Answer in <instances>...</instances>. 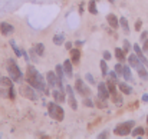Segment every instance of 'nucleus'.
Instances as JSON below:
<instances>
[{
  "label": "nucleus",
  "instance_id": "obj_1",
  "mask_svg": "<svg viewBox=\"0 0 148 139\" xmlns=\"http://www.w3.org/2000/svg\"><path fill=\"white\" fill-rule=\"evenodd\" d=\"M26 80L33 86L36 88L38 91H42V92H46V83L43 80V76L38 72L36 75H32V76H26Z\"/></svg>",
  "mask_w": 148,
  "mask_h": 139
},
{
  "label": "nucleus",
  "instance_id": "obj_2",
  "mask_svg": "<svg viewBox=\"0 0 148 139\" xmlns=\"http://www.w3.org/2000/svg\"><path fill=\"white\" fill-rule=\"evenodd\" d=\"M7 72H9L10 78H12L14 82H20L22 78H23V75H22V72H20V69H19V66H17V63H16L13 59H9V60H7Z\"/></svg>",
  "mask_w": 148,
  "mask_h": 139
},
{
  "label": "nucleus",
  "instance_id": "obj_3",
  "mask_svg": "<svg viewBox=\"0 0 148 139\" xmlns=\"http://www.w3.org/2000/svg\"><path fill=\"white\" fill-rule=\"evenodd\" d=\"M132 126H134V121H128V122H124V123H121V125L115 126L114 132H115V135H119V136H127L128 134H131Z\"/></svg>",
  "mask_w": 148,
  "mask_h": 139
},
{
  "label": "nucleus",
  "instance_id": "obj_4",
  "mask_svg": "<svg viewBox=\"0 0 148 139\" xmlns=\"http://www.w3.org/2000/svg\"><path fill=\"white\" fill-rule=\"evenodd\" d=\"M20 95L23 96V97H27V99H30V100H38V93L36 91L33 89V86L30 85V86H27V85H23V86H20Z\"/></svg>",
  "mask_w": 148,
  "mask_h": 139
},
{
  "label": "nucleus",
  "instance_id": "obj_5",
  "mask_svg": "<svg viewBox=\"0 0 148 139\" xmlns=\"http://www.w3.org/2000/svg\"><path fill=\"white\" fill-rule=\"evenodd\" d=\"M109 96H111V92L108 89V85L105 82H101L98 85V97L102 99V100H106Z\"/></svg>",
  "mask_w": 148,
  "mask_h": 139
},
{
  "label": "nucleus",
  "instance_id": "obj_6",
  "mask_svg": "<svg viewBox=\"0 0 148 139\" xmlns=\"http://www.w3.org/2000/svg\"><path fill=\"white\" fill-rule=\"evenodd\" d=\"M75 88H76V91L81 93L82 96H89L91 95V89L82 82V79H76V82H75Z\"/></svg>",
  "mask_w": 148,
  "mask_h": 139
},
{
  "label": "nucleus",
  "instance_id": "obj_7",
  "mask_svg": "<svg viewBox=\"0 0 148 139\" xmlns=\"http://www.w3.org/2000/svg\"><path fill=\"white\" fill-rule=\"evenodd\" d=\"M66 92H68V96H69V99H68V103H69V106L75 110V109H78V102H76V99H75V96H73V91H72V88L71 86H68L66 88Z\"/></svg>",
  "mask_w": 148,
  "mask_h": 139
},
{
  "label": "nucleus",
  "instance_id": "obj_8",
  "mask_svg": "<svg viewBox=\"0 0 148 139\" xmlns=\"http://www.w3.org/2000/svg\"><path fill=\"white\" fill-rule=\"evenodd\" d=\"M0 32H1V35L9 36L10 33H13V32H14V27H13L12 25L6 23V22H1V23H0Z\"/></svg>",
  "mask_w": 148,
  "mask_h": 139
},
{
  "label": "nucleus",
  "instance_id": "obj_9",
  "mask_svg": "<svg viewBox=\"0 0 148 139\" xmlns=\"http://www.w3.org/2000/svg\"><path fill=\"white\" fill-rule=\"evenodd\" d=\"M134 50H135V55L138 56V59H140L145 66H148V60H147V57L144 56V50L140 47V45H134Z\"/></svg>",
  "mask_w": 148,
  "mask_h": 139
},
{
  "label": "nucleus",
  "instance_id": "obj_10",
  "mask_svg": "<svg viewBox=\"0 0 148 139\" xmlns=\"http://www.w3.org/2000/svg\"><path fill=\"white\" fill-rule=\"evenodd\" d=\"M106 20H108V23H109V26H111L112 29H116V27L119 26V20L116 19V16H115L114 13H109V14L106 16Z\"/></svg>",
  "mask_w": 148,
  "mask_h": 139
},
{
  "label": "nucleus",
  "instance_id": "obj_11",
  "mask_svg": "<svg viewBox=\"0 0 148 139\" xmlns=\"http://www.w3.org/2000/svg\"><path fill=\"white\" fill-rule=\"evenodd\" d=\"M118 88H119V91L124 93V95H131V93H132V88H131L128 83H125V82L118 83Z\"/></svg>",
  "mask_w": 148,
  "mask_h": 139
},
{
  "label": "nucleus",
  "instance_id": "obj_12",
  "mask_svg": "<svg viewBox=\"0 0 148 139\" xmlns=\"http://www.w3.org/2000/svg\"><path fill=\"white\" fill-rule=\"evenodd\" d=\"M135 69H137V72H138L140 78H143V79H147V78H148V73H147V70H145V65H144L143 62H141V63H140Z\"/></svg>",
  "mask_w": 148,
  "mask_h": 139
},
{
  "label": "nucleus",
  "instance_id": "obj_13",
  "mask_svg": "<svg viewBox=\"0 0 148 139\" xmlns=\"http://www.w3.org/2000/svg\"><path fill=\"white\" fill-rule=\"evenodd\" d=\"M48 83H49V86H55L56 85V82H58V76H56V72H48Z\"/></svg>",
  "mask_w": 148,
  "mask_h": 139
},
{
  "label": "nucleus",
  "instance_id": "obj_14",
  "mask_svg": "<svg viewBox=\"0 0 148 139\" xmlns=\"http://www.w3.org/2000/svg\"><path fill=\"white\" fill-rule=\"evenodd\" d=\"M71 57H72V63H78L81 59V52L79 49H72L71 50Z\"/></svg>",
  "mask_w": 148,
  "mask_h": 139
},
{
  "label": "nucleus",
  "instance_id": "obj_15",
  "mask_svg": "<svg viewBox=\"0 0 148 139\" xmlns=\"http://www.w3.org/2000/svg\"><path fill=\"white\" fill-rule=\"evenodd\" d=\"M128 62H130V66H132V67H137V66L141 63V60L138 59V56H137V55H130Z\"/></svg>",
  "mask_w": 148,
  "mask_h": 139
},
{
  "label": "nucleus",
  "instance_id": "obj_16",
  "mask_svg": "<svg viewBox=\"0 0 148 139\" xmlns=\"http://www.w3.org/2000/svg\"><path fill=\"white\" fill-rule=\"evenodd\" d=\"M63 118H65V112H63V109L58 105V106H56V112H55V119L60 122V121H63Z\"/></svg>",
  "mask_w": 148,
  "mask_h": 139
},
{
  "label": "nucleus",
  "instance_id": "obj_17",
  "mask_svg": "<svg viewBox=\"0 0 148 139\" xmlns=\"http://www.w3.org/2000/svg\"><path fill=\"white\" fill-rule=\"evenodd\" d=\"M0 85L1 86H6L7 89L10 86H13V82H12V78H6V76H0Z\"/></svg>",
  "mask_w": 148,
  "mask_h": 139
},
{
  "label": "nucleus",
  "instance_id": "obj_18",
  "mask_svg": "<svg viewBox=\"0 0 148 139\" xmlns=\"http://www.w3.org/2000/svg\"><path fill=\"white\" fill-rule=\"evenodd\" d=\"M115 57H116L119 62H124V60H125V52H124V49L116 47V49H115Z\"/></svg>",
  "mask_w": 148,
  "mask_h": 139
},
{
  "label": "nucleus",
  "instance_id": "obj_19",
  "mask_svg": "<svg viewBox=\"0 0 148 139\" xmlns=\"http://www.w3.org/2000/svg\"><path fill=\"white\" fill-rule=\"evenodd\" d=\"M63 70H65V73L68 75V76H71L72 75V63H71V60L68 59V60H65V63H63Z\"/></svg>",
  "mask_w": 148,
  "mask_h": 139
},
{
  "label": "nucleus",
  "instance_id": "obj_20",
  "mask_svg": "<svg viewBox=\"0 0 148 139\" xmlns=\"http://www.w3.org/2000/svg\"><path fill=\"white\" fill-rule=\"evenodd\" d=\"M53 97H55L56 102H63V100H65V95H63L62 91H60V92H59V91H55V92H53Z\"/></svg>",
  "mask_w": 148,
  "mask_h": 139
},
{
  "label": "nucleus",
  "instance_id": "obj_21",
  "mask_svg": "<svg viewBox=\"0 0 148 139\" xmlns=\"http://www.w3.org/2000/svg\"><path fill=\"white\" fill-rule=\"evenodd\" d=\"M122 76L127 79V80H132V76H131V70H130V67L128 66H124V72H122Z\"/></svg>",
  "mask_w": 148,
  "mask_h": 139
},
{
  "label": "nucleus",
  "instance_id": "obj_22",
  "mask_svg": "<svg viewBox=\"0 0 148 139\" xmlns=\"http://www.w3.org/2000/svg\"><path fill=\"white\" fill-rule=\"evenodd\" d=\"M63 35H55L53 36V43L56 45V46H59V45H62L63 43Z\"/></svg>",
  "mask_w": 148,
  "mask_h": 139
},
{
  "label": "nucleus",
  "instance_id": "obj_23",
  "mask_svg": "<svg viewBox=\"0 0 148 139\" xmlns=\"http://www.w3.org/2000/svg\"><path fill=\"white\" fill-rule=\"evenodd\" d=\"M35 50L38 52V56H43V53H45V46H43L42 43H36V45H35Z\"/></svg>",
  "mask_w": 148,
  "mask_h": 139
},
{
  "label": "nucleus",
  "instance_id": "obj_24",
  "mask_svg": "<svg viewBox=\"0 0 148 139\" xmlns=\"http://www.w3.org/2000/svg\"><path fill=\"white\" fill-rule=\"evenodd\" d=\"M119 25L122 26V29H124L125 32L130 30V25H128V20H127L125 17H121V19H119Z\"/></svg>",
  "mask_w": 148,
  "mask_h": 139
},
{
  "label": "nucleus",
  "instance_id": "obj_25",
  "mask_svg": "<svg viewBox=\"0 0 148 139\" xmlns=\"http://www.w3.org/2000/svg\"><path fill=\"white\" fill-rule=\"evenodd\" d=\"M55 72H56V76H58V79H62L63 80V66H56V69H55Z\"/></svg>",
  "mask_w": 148,
  "mask_h": 139
},
{
  "label": "nucleus",
  "instance_id": "obj_26",
  "mask_svg": "<svg viewBox=\"0 0 148 139\" xmlns=\"http://www.w3.org/2000/svg\"><path fill=\"white\" fill-rule=\"evenodd\" d=\"M131 134H132V136H143V135H144V128L138 126V128H135L134 131H131Z\"/></svg>",
  "mask_w": 148,
  "mask_h": 139
},
{
  "label": "nucleus",
  "instance_id": "obj_27",
  "mask_svg": "<svg viewBox=\"0 0 148 139\" xmlns=\"http://www.w3.org/2000/svg\"><path fill=\"white\" fill-rule=\"evenodd\" d=\"M101 70H102V75L103 76H106L109 72H108V66H106V62H105V59H102L101 60Z\"/></svg>",
  "mask_w": 148,
  "mask_h": 139
},
{
  "label": "nucleus",
  "instance_id": "obj_28",
  "mask_svg": "<svg viewBox=\"0 0 148 139\" xmlns=\"http://www.w3.org/2000/svg\"><path fill=\"white\" fill-rule=\"evenodd\" d=\"M10 46L13 47V52H14V55H16V56H22V50H20L19 47L16 46L14 40H10Z\"/></svg>",
  "mask_w": 148,
  "mask_h": 139
},
{
  "label": "nucleus",
  "instance_id": "obj_29",
  "mask_svg": "<svg viewBox=\"0 0 148 139\" xmlns=\"http://www.w3.org/2000/svg\"><path fill=\"white\" fill-rule=\"evenodd\" d=\"M88 6H89L88 9H89V12H91L92 14H97V13H98V10H97V4H95V0L89 1V4H88Z\"/></svg>",
  "mask_w": 148,
  "mask_h": 139
},
{
  "label": "nucleus",
  "instance_id": "obj_30",
  "mask_svg": "<svg viewBox=\"0 0 148 139\" xmlns=\"http://www.w3.org/2000/svg\"><path fill=\"white\" fill-rule=\"evenodd\" d=\"M112 100L115 102V105H118V106H121L122 105V97H121V95L118 93L116 96H112Z\"/></svg>",
  "mask_w": 148,
  "mask_h": 139
},
{
  "label": "nucleus",
  "instance_id": "obj_31",
  "mask_svg": "<svg viewBox=\"0 0 148 139\" xmlns=\"http://www.w3.org/2000/svg\"><path fill=\"white\" fill-rule=\"evenodd\" d=\"M85 106H88V108H94V102L88 97V96H85V99H84V102H82Z\"/></svg>",
  "mask_w": 148,
  "mask_h": 139
},
{
  "label": "nucleus",
  "instance_id": "obj_32",
  "mask_svg": "<svg viewBox=\"0 0 148 139\" xmlns=\"http://www.w3.org/2000/svg\"><path fill=\"white\" fill-rule=\"evenodd\" d=\"M115 72L118 73V76L122 75V72H124V66H122L121 63H116V65H115Z\"/></svg>",
  "mask_w": 148,
  "mask_h": 139
},
{
  "label": "nucleus",
  "instance_id": "obj_33",
  "mask_svg": "<svg viewBox=\"0 0 148 139\" xmlns=\"http://www.w3.org/2000/svg\"><path fill=\"white\" fill-rule=\"evenodd\" d=\"M122 49H124V52H125V53H128V52H130V49H131V43H130L128 40H124V47H122Z\"/></svg>",
  "mask_w": 148,
  "mask_h": 139
},
{
  "label": "nucleus",
  "instance_id": "obj_34",
  "mask_svg": "<svg viewBox=\"0 0 148 139\" xmlns=\"http://www.w3.org/2000/svg\"><path fill=\"white\" fill-rule=\"evenodd\" d=\"M86 80H88L89 83H92V85L95 83V79H94V76H92L91 73H86Z\"/></svg>",
  "mask_w": 148,
  "mask_h": 139
},
{
  "label": "nucleus",
  "instance_id": "obj_35",
  "mask_svg": "<svg viewBox=\"0 0 148 139\" xmlns=\"http://www.w3.org/2000/svg\"><path fill=\"white\" fill-rule=\"evenodd\" d=\"M9 97L10 99H14V89H13V86L9 88Z\"/></svg>",
  "mask_w": 148,
  "mask_h": 139
},
{
  "label": "nucleus",
  "instance_id": "obj_36",
  "mask_svg": "<svg viewBox=\"0 0 148 139\" xmlns=\"http://www.w3.org/2000/svg\"><path fill=\"white\" fill-rule=\"evenodd\" d=\"M141 26H143V22H141V20H137V22H135V30L140 32V30H141Z\"/></svg>",
  "mask_w": 148,
  "mask_h": 139
},
{
  "label": "nucleus",
  "instance_id": "obj_37",
  "mask_svg": "<svg viewBox=\"0 0 148 139\" xmlns=\"http://www.w3.org/2000/svg\"><path fill=\"white\" fill-rule=\"evenodd\" d=\"M143 50L144 52H148V39L144 40V45H143Z\"/></svg>",
  "mask_w": 148,
  "mask_h": 139
},
{
  "label": "nucleus",
  "instance_id": "obj_38",
  "mask_svg": "<svg viewBox=\"0 0 148 139\" xmlns=\"http://www.w3.org/2000/svg\"><path fill=\"white\" fill-rule=\"evenodd\" d=\"M147 37H148V32H143V33H141V40L144 42Z\"/></svg>",
  "mask_w": 148,
  "mask_h": 139
},
{
  "label": "nucleus",
  "instance_id": "obj_39",
  "mask_svg": "<svg viewBox=\"0 0 148 139\" xmlns=\"http://www.w3.org/2000/svg\"><path fill=\"white\" fill-rule=\"evenodd\" d=\"M103 59H105V60H109V59H111V53H108V52H103Z\"/></svg>",
  "mask_w": 148,
  "mask_h": 139
},
{
  "label": "nucleus",
  "instance_id": "obj_40",
  "mask_svg": "<svg viewBox=\"0 0 148 139\" xmlns=\"http://www.w3.org/2000/svg\"><path fill=\"white\" fill-rule=\"evenodd\" d=\"M65 47H66L68 50H71V49H72V43H71V42H66V43H65Z\"/></svg>",
  "mask_w": 148,
  "mask_h": 139
},
{
  "label": "nucleus",
  "instance_id": "obj_41",
  "mask_svg": "<svg viewBox=\"0 0 148 139\" xmlns=\"http://www.w3.org/2000/svg\"><path fill=\"white\" fill-rule=\"evenodd\" d=\"M143 100H144V102H148V93L143 95Z\"/></svg>",
  "mask_w": 148,
  "mask_h": 139
},
{
  "label": "nucleus",
  "instance_id": "obj_42",
  "mask_svg": "<svg viewBox=\"0 0 148 139\" xmlns=\"http://www.w3.org/2000/svg\"><path fill=\"white\" fill-rule=\"evenodd\" d=\"M106 136H108V134H106V132H103V134H101V135H99L98 138H106Z\"/></svg>",
  "mask_w": 148,
  "mask_h": 139
},
{
  "label": "nucleus",
  "instance_id": "obj_43",
  "mask_svg": "<svg viewBox=\"0 0 148 139\" xmlns=\"http://www.w3.org/2000/svg\"><path fill=\"white\" fill-rule=\"evenodd\" d=\"M81 45H82V40H78V42H76V46L79 47V46H81Z\"/></svg>",
  "mask_w": 148,
  "mask_h": 139
},
{
  "label": "nucleus",
  "instance_id": "obj_44",
  "mask_svg": "<svg viewBox=\"0 0 148 139\" xmlns=\"http://www.w3.org/2000/svg\"><path fill=\"white\" fill-rule=\"evenodd\" d=\"M109 1H111V3H114V1H115V0H109Z\"/></svg>",
  "mask_w": 148,
  "mask_h": 139
},
{
  "label": "nucleus",
  "instance_id": "obj_45",
  "mask_svg": "<svg viewBox=\"0 0 148 139\" xmlns=\"http://www.w3.org/2000/svg\"><path fill=\"white\" fill-rule=\"evenodd\" d=\"M147 122H148V116H147Z\"/></svg>",
  "mask_w": 148,
  "mask_h": 139
}]
</instances>
